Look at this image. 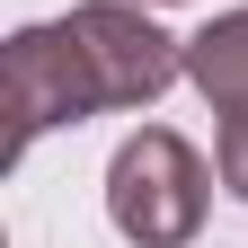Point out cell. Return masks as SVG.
<instances>
[{
	"label": "cell",
	"mask_w": 248,
	"mask_h": 248,
	"mask_svg": "<svg viewBox=\"0 0 248 248\" xmlns=\"http://www.w3.org/2000/svg\"><path fill=\"white\" fill-rule=\"evenodd\" d=\"M213 177L222 169L186 133H169V124L124 133L115 160H107V222H115V239H133V248H195L204 213H213Z\"/></svg>",
	"instance_id": "1"
},
{
	"label": "cell",
	"mask_w": 248,
	"mask_h": 248,
	"mask_svg": "<svg viewBox=\"0 0 248 248\" xmlns=\"http://www.w3.org/2000/svg\"><path fill=\"white\" fill-rule=\"evenodd\" d=\"M62 36H71L89 115H151L186 80V36L151 18V0H80L62 9Z\"/></svg>",
	"instance_id": "2"
},
{
	"label": "cell",
	"mask_w": 248,
	"mask_h": 248,
	"mask_svg": "<svg viewBox=\"0 0 248 248\" xmlns=\"http://www.w3.org/2000/svg\"><path fill=\"white\" fill-rule=\"evenodd\" d=\"M0 80H9V160H27L62 124H89V89H80V62H71L62 18L18 27V36L0 45Z\"/></svg>",
	"instance_id": "3"
},
{
	"label": "cell",
	"mask_w": 248,
	"mask_h": 248,
	"mask_svg": "<svg viewBox=\"0 0 248 248\" xmlns=\"http://www.w3.org/2000/svg\"><path fill=\"white\" fill-rule=\"evenodd\" d=\"M186 80L213 115H248V9H222L186 36Z\"/></svg>",
	"instance_id": "4"
},
{
	"label": "cell",
	"mask_w": 248,
	"mask_h": 248,
	"mask_svg": "<svg viewBox=\"0 0 248 248\" xmlns=\"http://www.w3.org/2000/svg\"><path fill=\"white\" fill-rule=\"evenodd\" d=\"M213 169H222V186L248 204V115H222V142H213Z\"/></svg>",
	"instance_id": "5"
},
{
	"label": "cell",
	"mask_w": 248,
	"mask_h": 248,
	"mask_svg": "<svg viewBox=\"0 0 248 248\" xmlns=\"http://www.w3.org/2000/svg\"><path fill=\"white\" fill-rule=\"evenodd\" d=\"M151 9H177V0H151Z\"/></svg>",
	"instance_id": "6"
}]
</instances>
